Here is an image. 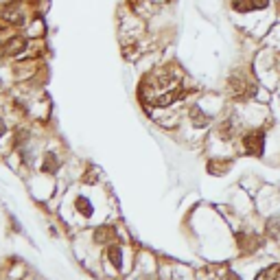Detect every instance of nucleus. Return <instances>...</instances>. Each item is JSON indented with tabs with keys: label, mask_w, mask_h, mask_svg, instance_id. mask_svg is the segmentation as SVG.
Here are the masks:
<instances>
[{
	"label": "nucleus",
	"mask_w": 280,
	"mask_h": 280,
	"mask_svg": "<svg viewBox=\"0 0 280 280\" xmlns=\"http://www.w3.org/2000/svg\"><path fill=\"white\" fill-rule=\"evenodd\" d=\"M230 92L237 96V99H247V96H252L254 94L252 79H247L245 75H234L230 79Z\"/></svg>",
	"instance_id": "f257e3e1"
},
{
	"label": "nucleus",
	"mask_w": 280,
	"mask_h": 280,
	"mask_svg": "<svg viewBox=\"0 0 280 280\" xmlns=\"http://www.w3.org/2000/svg\"><path fill=\"white\" fill-rule=\"evenodd\" d=\"M243 147L249 156H261L263 147H265V136L263 131H249V134L243 138Z\"/></svg>",
	"instance_id": "f03ea898"
},
{
	"label": "nucleus",
	"mask_w": 280,
	"mask_h": 280,
	"mask_svg": "<svg viewBox=\"0 0 280 280\" xmlns=\"http://www.w3.org/2000/svg\"><path fill=\"white\" fill-rule=\"evenodd\" d=\"M105 258H108V263L116 269V272H123V267H125V252H123V247H120L119 243H110V245L105 247Z\"/></svg>",
	"instance_id": "7ed1b4c3"
},
{
	"label": "nucleus",
	"mask_w": 280,
	"mask_h": 280,
	"mask_svg": "<svg viewBox=\"0 0 280 280\" xmlns=\"http://www.w3.org/2000/svg\"><path fill=\"white\" fill-rule=\"evenodd\" d=\"M73 210L77 212V215H81L83 219H90L92 217V212H94V206H92V201H90V197L77 195L75 197V201H73Z\"/></svg>",
	"instance_id": "20e7f679"
},
{
	"label": "nucleus",
	"mask_w": 280,
	"mask_h": 280,
	"mask_svg": "<svg viewBox=\"0 0 280 280\" xmlns=\"http://www.w3.org/2000/svg\"><path fill=\"white\" fill-rule=\"evenodd\" d=\"M116 239V230L114 228H96L94 232V243H99V245H110V243H114Z\"/></svg>",
	"instance_id": "39448f33"
},
{
	"label": "nucleus",
	"mask_w": 280,
	"mask_h": 280,
	"mask_svg": "<svg viewBox=\"0 0 280 280\" xmlns=\"http://www.w3.org/2000/svg\"><path fill=\"white\" fill-rule=\"evenodd\" d=\"M267 0H234V9L239 11H252V9H263Z\"/></svg>",
	"instance_id": "423d86ee"
},
{
	"label": "nucleus",
	"mask_w": 280,
	"mask_h": 280,
	"mask_svg": "<svg viewBox=\"0 0 280 280\" xmlns=\"http://www.w3.org/2000/svg\"><path fill=\"white\" fill-rule=\"evenodd\" d=\"M59 169V158L55 154H46L44 156V162H42V171L44 173H55Z\"/></svg>",
	"instance_id": "0eeeda50"
},
{
	"label": "nucleus",
	"mask_w": 280,
	"mask_h": 280,
	"mask_svg": "<svg viewBox=\"0 0 280 280\" xmlns=\"http://www.w3.org/2000/svg\"><path fill=\"white\" fill-rule=\"evenodd\" d=\"M278 276H280V265H274V267L263 269L256 276V280H278Z\"/></svg>",
	"instance_id": "6e6552de"
},
{
	"label": "nucleus",
	"mask_w": 280,
	"mask_h": 280,
	"mask_svg": "<svg viewBox=\"0 0 280 280\" xmlns=\"http://www.w3.org/2000/svg\"><path fill=\"white\" fill-rule=\"evenodd\" d=\"M267 230L272 237H280V219H269L267 221Z\"/></svg>",
	"instance_id": "1a4fd4ad"
},
{
	"label": "nucleus",
	"mask_w": 280,
	"mask_h": 280,
	"mask_svg": "<svg viewBox=\"0 0 280 280\" xmlns=\"http://www.w3.org/2000/svg\"><path fill=\"white\" fill-rule=\"evenodd\" d=\"M4 131H7V127H4V123H2V120H0V136H2Z\"/></svg>",
	"instance_id": "9d476101"
}]
</instances>
